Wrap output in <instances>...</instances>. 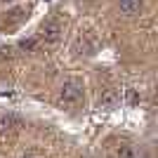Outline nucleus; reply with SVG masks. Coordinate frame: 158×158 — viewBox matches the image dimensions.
<instances>
[{"instance_id":"f257e3e1","label":"nucleus","mask_w":158,"mask_h":158,"mask_svg":"<svg viewBox=\"0 0 158 158\" xmlns=\"http://www.w3.org/2000/svg\"><path fill=\"white\" fill-rule=\"evenodd\" d=\"M80 99H83V83L78 78L64 80L59 87V97H57L59 106H76L80 104Z\"/></svg>"},{"instance_id":"f03ea898","label":"nucleus","mask_w":158,"mask_h":158,"mask_svg":"<svg viewBox=\"0 0 158 158\" xmlns=\"http://www.w3.org/2000/svg\"><path fill=\"white\" fill-rule=\"evenodd\" d=\"M61 33H64V26H61V21L50 19L45 26L40 28L38 43H43V45H47V47H52V45H57V43L61 40Z\"/></svg>"},{"instance_id":"7ed1b4c3","label":"nucleus","mask_w":158,"mask_h":158,"mask_svg":"<svg viewBox=\"0 0 158 158\" xmlns=\"http://www.w3.org/2000/svg\"><path fill=\"white\" fill-rule=\"evenodd\" d=\"M120 104V92L116 90V87H106V90H102V94H99V106L102 109H116V106Z\"/></svg>"},{"instance_id":"20e7f679","label":"nucleus","mask_w":158,"mask_h":158,"mask_svg":"<svg viewBox=\"0 0 158 158\" xmlns=\"http://www.w3.org/2000/svg\"><path fill=\"white\" fill-rule=\"evenodd\" d=\"M144 7V0H118V10L123 17H137Z\"/></svg>"},{"instance_id":"39448f33","label":"nucleus","mask_w":158,"mask_h":158,"mask_svg":"<svg viewBox=\"0 0 158 158\" xmlns=\"http://www.w3.org/2000/svg\"><path fill=\"white\" fill-rule=\"evenodd\" d=\"M139 151H137V146L130 144V142H120L116 149H113V158H137Z\"/></svg>"},{"instance_id":"423d86ee","label":"nucleus","mask_w":158,"mask_h":158,"mask_svg":"<svg viewBox=\"0 0 158 158\" xmlns=\"http://www.w3.org/2000/svg\"><path fill=\"white\" fill-rule=\"evenodd\" d=\"M19 127V120L14 118V116H10V113H0V137H7L12 130H17Z\"/></svg>"},{"instance_id":"0eeeda50","label":"nucleus","mask_w":158,"mask_h":158,"mask_svg":"<svg viewBox=\"0 0 158 158\" xmlns=\"http://www.w3.org/2000/svg\"><path fill=\"white\" fill-rule=\"evenodd\" d=\"M123 102H125L127 106H137L139 102H142V92H139L137 87H125V90H123Z\"/></svg>"},{"instance_id":"6e6552de","label":"nucleus","mask_w":158,"mask_h":158,"mask_svg":"<svg viewBox=\"0 0 158 158\" xmlns=\"http://www.w3.org/2000/svg\"><path fill=\"white\" fill-rule=\"evenodd\" d=\"M38 45H40V43H38V38H24V40L19 43V47L24 50V52H33V50H35Z\"/></svg>"},{"instance_id":"1a4fd4ad","label":"nucleus","mask_w":158,"mask_h":158,"mask_svg":"<svg viewBox=\"0 0 158 158\" xmlns=\"http://www.w3.org/2000/svg\"><path fill=\"white\" fill-rule=\"evenodd\" d=\"M21 158H40V156H38V153H24Z\"/></svg>"}]
</instances>
